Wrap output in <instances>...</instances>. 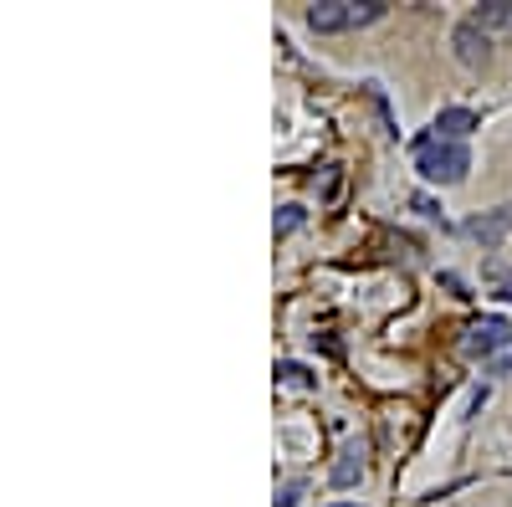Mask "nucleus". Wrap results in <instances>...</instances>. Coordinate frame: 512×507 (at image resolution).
Instances as JSON below:
<instances>
[{"instance_id":"f8f14e48","label":"nucleus","mask_w":512,"mask_h":507,"mask_svg":"<svg viewBox=\"0 0 512 507\" xmlns=\"http://www.w3.org/2000/svg\"><path fill=\"white\" fill-rule=\"evenodd\" d=\"M410 205H415V210H420V216H441V205H436V200H431V195H415V200H410Z\"/></svg>"},{"instance_id":"423d86ee","label":"nucleus","mask_w":512,"mask_h":507,"mask_svg":"<svg viewBox=\"0 0 512 507\" xmlns=\"http://www.w3.org/2000/svg\"><path fill=\"white\" fill-rule=\"evenodd\" d=\"M477 129V113L472 108H446L441 118H436V129H431V139H446V144H461L466 134Z\"/></svg>"},{"instance_id":"f03ea898","label":"nucleus","mask_w":512,"mask_h":507,"mask_svg":"<svg viewBox=\"0 0 512 507\" xmlns=\"http://www.w3.org/2000/svg\"><path fill=\"white\" fill-rule=\"evenodd\" d=\"M379 16H384L379 0H318V6H308V26L323 31V36L369 26V21H379Z\"/></svg>"},{"instance_id":"39448f33","label":"nucleus","mask_w":512,"mask_h":507,"mask_svg":"<svg viewBox=\"0 0 512 507\" xmlns=\"http://www.w3.org/2000/svg\"><path fill=\"white\" fill-rule=\"evenodd\" d=\"M451 47H456V57H461L466 67H482V62H487V31H482L477 21H461L456 36H451Z\"/></svg>"},{"instance_id":"9b49d317","label":"nucleus","mask_w":512,"mask_h":507,"mask_svg":"<svg viewBox=\"0 0 512 507\" xmlns=\"http://www.w3.org/2000/svg\"><path fill=\"white\" fill-rule=\"evenodd\" d=\"M297 497H303V482H287V487L277 492V507H297Z\"/></svg>"},{"instance_id":"1a4fd4ad","label":"nucleus","mask_w":512,"mask_h":507,"mask_svg":"<svg viewBox=\"0 0 512 507\" xmlns=\"http://www.w3.org/2000/svg\"><path fill=\"white\" fill-rule=\"evenodd\" d=\"M277 379H282V385H308L313 374H308L303 364H297V359H282V364H277Z\"/></svg>"},{"instance_id":"0eeeda50","label":"nucleus","mask_w":512,"mask_h":507,"mask_svg":"<svg viewBox=\"0 0 512 507\" xmlns=\"http://www.w3.org/2000/svg\"><path fill=\"white\" fill-rule=\"evenodd\" d=\"M472 21L482 31H512V0H487V6H477Z\"/></svg>"},{"instance_id":"ddd939ff","label":"nucleus","mask_w":512,"mask_h":507,"mask_svg":"<svg viewBox=\"0 0 512 507\" xmlns=\"http://www.w3.org/2000/svg\"><path fill=\"white\" fill-rule=\"evenodd\" d=\"M507 369H512V354H502V359H497V374H507Z\"/></svg>"},{"instance_id":"f257e3e1","label":"nucleus","mask_w":512,"mask_h":507,"mask_svg":"<svg viewBox=\"0 0 512 507\" xmlns=\"http://www.w3.org/2000/svg\"><path fill=\"white\" fill-rule=\"evenodd\" d=\"M415 169H420V180H431V185H461L466 169H472V154H466V144H446V139L425 134L415 144Z\"/></svg>"},{"instance_id":"6e6552de","label":"nucleus","mask_w":512,"mask_h":507,"mask_svg":"<svg viewBox=\"0 0 512 507\" xmlns=\"http://www.w3.org/2000/svg\"><path fill=\"white\" fill-rule=\"evenodd\" d=\"M359 472H364V461H359V451L349 446L344 456L333 461V487H354V482H359Z\"/></svg>"},{"instance_id":"9d476101","label":"nucleus","mask_w":512,"mask_h":507,"mask_svg":"<svg viewBox=\"0 0 512 507\" xmlns=\"http://www.w3.org/2000/svg\"><path fill=\"white\" fill-rule=\"evenodd\" d=\"M303 226V205H282V216H277V236H287V231H297Z\"/></svg>"},{"instance_id":"20e7f679","label":"nucleus","mask_w":512,"mask_h":507,"mask_svg":"<svg viewBox=\"0 0 512 507\" xmlns=\"http://www.w3.org/2000/svg\"><path fill=\"white\" fill-rule=\"evenodd\" d=\"M461 231L472 236V241H482L487 251H492V246H502V241H507V231H512V205L482 210V216H472V221H466Z\"/></svg>"},{"instance_id":"7ed1b4c3","label":"nucleus","mask_w":512,"mask_h":507,"mask_svg":"<svg viewBox=\"0 0 512 507\" xmlns=\"http://www.w3.org/2000/svg\"><path fill=\"white\" fill-rule=\"evenodd\" d=\"M507 338H512L507 318H477L472 328H466V354L472 359H497Z\"/></svg>"},{"instance_id":"4468645a","label":"nucleus","mask_w":512,"mask_h":507,"mask_svg":"<svg viewBox=\"0 0 512 507\" xmlns=\"http://www.w3.org/2000/svg\"><path fill=\"white\" fill-rule=\"evenodd\" d=\"M502 298H507V303H512V282H507V287H502Z\"/></svg>"}]
</instances>
